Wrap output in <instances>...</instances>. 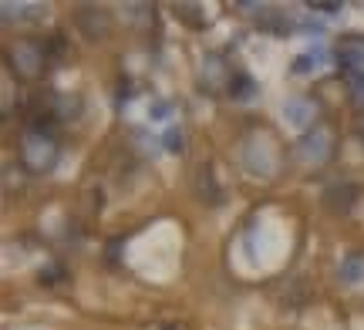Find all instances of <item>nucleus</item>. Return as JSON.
<instances>
[{
	"instance_id": "9d476101",
	"label": "nucleus",
	"mask_w": 364,
	"mask_h": 330,
	"mask_svg": "<svg viewBox=\"0 0 364 330\" xmlns=\"http://www.w3.org/2000/svg\"><path fill=\"white\" fill-rule=\"evenodd\" d=\"M358 266H361V260H358V256H351V260H348V266H344V280H358Z\"/></svg>"
},
{
	"instance_id": "f03ea898",
	"label": "nucleus",
	"mask_w": 364,
	"mask_h": 330,
	"mask_svg": "<svg viewBox=\"0 0 364 330\" xmlns=\"http://www.w3.org/2000/svg\"><path fill=\"white\" fill-rule=\"evenodd\" d=\"M327 148H331V138H327L324 128H314V135H304V138H300V155L307 162H324Z\"/></svg>"
},
{
	"instance_id": "1a4fd4ad",
	"label": "nucleus",
	"mask_w": 364,
	"mask_h": 330,
	"mask_svg": "<svg viewBox=\"0 0 364 330\" xmlns=\"http://www.w3.org/2000/svg\"><path fill=\"white\" fill-rule=\"evenodd\" d=\"M348 81H351V88H354V94L364 101V75H348Z\"/></svg>"
},
{
	"instance_id": "f8f14e48",
	"label": "nucleus",
	"mask_w": 364,
	"mask_h": 330,
	"mask_svg": "<svg viewBox=\"0 0 364 330\" xmlns=\"http://www.w3.org/2000/svg\"><path fill=\"white\" fill-rule=\"evenodd\" d=\"M166 330H176V327H166Z\"/></svg>"
},
{
	"instance_id": "423d86ee",
	"label": "nucleus",
	"mask_w": 364,
	"mask_h": 330,
	"mask_svg": "<svg viewBox=\"0 0 364 330\" xmlns=\"http://www.w3.org/2000/svg\"><path fill=\"white\" fill-rule=\"evenodd\" d=\"M230 94H233V101H253L257 98V81L250 78V75H233L230 78Z\"/></svg>"
},
{
	"instance_id": "20e7f679",
	"label": "nucleus",
	"mask_w": 364,
	"mask_h": 330,
	"mask_svg": "<svg viewBox=\"0 0 364 330\" xmlns=\"http://www.w3.org/2000/svg\"><path fill=\"white\" fill-rule=\"evenodd\" d=\"M14 61H17V67H21V75H38L41 51L31 44V40H21V44L14 48Z\"/></svg>"
},
{
	"instance_id": "39448f33",
	"label": "nucleus",
	"mask_w": 364,
	"mask_h": 330,
	"mask_svg": "<svg viewBox=\"0 0 364 330\" xmlns=\"http://www.w3.org/2000/svg\"><path fill=\"white\" fill-rule=\"evenodd\" d=\"M327 65V54H324V48H317L314 44L307 54H300V57H294V75H311V71H317V67H324Z\"/></svg>"
},
{
	"instance_id": "7ed1b4c3",
	"label": "nucleus",
	"mask_w": 364,
	"mask_h": 330,
	"mask_svg": "<svg viewBox=\"0 0 364 330\" xmlns=\"http://www.w3.org/2000/svg\"><path fill=\"white\" fill-rule=\"evenodd\" d=\"M284 119H287V125H294V128H307L314 121V105L307 101V98H290L284 105Z\"/></svg>"
},
{
	"instance_id": "6e6552de",
	"label": "nucleus",
	"mask_w": 364,
	"mask_h": 330,
	"mask_svg": "<svg viewBox=\"0 0 364 330\" xmlns=\"http://www.w3.org/2000/svg\"><path fill=\"white\" fill-rule=\"evenodd\" d=\"M166 115H169V105H166V101H156V105L149 108V119L152 121H162Z\"/></svg>"
},
{
	"instance_id": "f257e3e1",
	"label": "nucleus",
	"mask_w": 364,
	"mask_h": 330,
	"mask_svg": "<svg viewBox=\"0 0 364 330\" xmlns=\"http://www.w3.org/2000/svg\"><path fill=\"white\" fill-rule=\"evenodd\" d=\"M24 152H27L31 169H38V172H44L54 162V142H51V138H44V128H41V125H34V128L27 132Z\"/></svg>"
},
{
	"instance_id": "9b49d317",
	"label": "nucleus",
	"mask_w": 364,
	"mask_h": 330,
	"mask_svg": "<svg viewBox=\"0 0 364 330\" xmlns=\"http://www.w3.org/2000/svg\"><path fill=\"white\" fill-rule=\"evenodd\" d=\"M311 11H317V13H341V4H311Z\"/></svg>"
},
{
	"instance_id": "0eeeda50",
	"label": "nucleus",
	"mask_w": 364,
	"mask_h": 330,
	"mask_svg": "<svg viewBox=\"0 0 364 330\" xmlns=\"http://www.w3.org/2000/svg\"><path fill=\"white\" fill-rule=\"evenodd\" d=\"M182 145H186V138H182L179 132V125H169V132H166V148H169L172 155H179Z\"/></svg>"
}]
</instances>
